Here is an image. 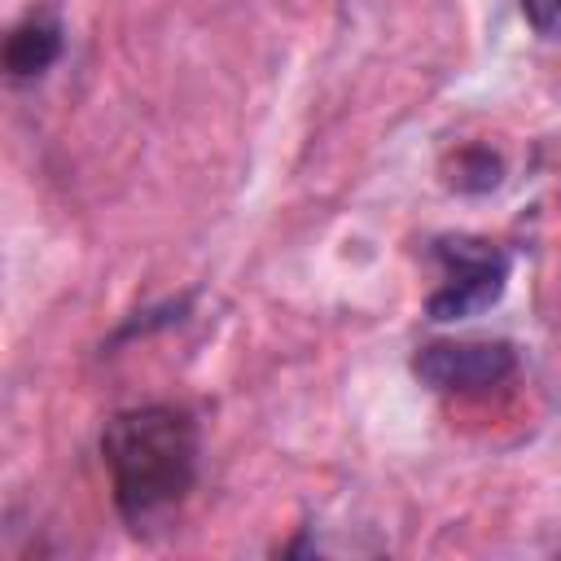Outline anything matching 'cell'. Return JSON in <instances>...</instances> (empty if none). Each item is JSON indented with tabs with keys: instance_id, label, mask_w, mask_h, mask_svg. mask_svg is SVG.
<instances>
[{
	"instance_id": "cell-4",
	"label": "cell",
	"mask_w": 561,
	"mask_h": 561,
	"mask_svg": "<svg viewBox=\"0 0 561 561\" xmlns=\"http://www.w3.org/2000/svg\"><path fill=\"white\" fill-rule=\"evenodd\" d=\"M61 22L39 13V18H26L9 31L4 39V70L13 83H26V79H39L57 57H61Z\"/></svg>"
},
{
	"instance_id": "cell-1",
	"label": "cell",
	"mask_w": 561,
	"mask_h": 561,
	"mask_svg": "<svg viewBox=\"0 0 561 561\" xmlns=\"http://www.w3.org/2000/svg\"><path fill=\"white\" fill-rule=\"evenodd\" d=\"M197 421L171 403L127 408L101 430V460L118 517L140 535L167 522L197 482Z\"/></svg>"
},
{
	"instance_id": "cell-3",
	"label": "cell",
	"mask_w": 561,
	"mask_h": 561,
	"mask_svg": "<svg viewBox=\"0 0 561 561\" xmlns=\"http://www.w3.org/2000/svg\"><path fill=\"white\" fill-rule=\"evenodd\" d=\"M412 373L430 390L478 394L517 373V351L508 342H425L412 355Z\"/></svg>"
},
{
	"instance_id": "cell-2",
	"label": "cell",
	"mask_w": 561,
	"mask_h": 561,
	"mask_svg": "<svg viewBox=\"0 0 561 561\" xmlns=\"http://www.w3.org/2000/svg\"><path fill=\"white\" fill-rule=\"evenodd\" d=\"M434 259L443 263V285L425 298L430 320H469L495 307L508 289L513 259L482 237H438Z\"/></svg>"
},
{
	"instance_id": "cell-5",
	"label": "cell",
	"mask_w": 561,
	"mask_h": 561,
	"mask_svg": "<svg viewBox=\"0 0 561 561\" xmlns=\"http://www.w3.org/2000/svg\"><path fill=\"white\" fill-rule=\"evenodd\" d=\"M522 13L535 26V35L561 39V0H522Z\"/></svg>"
}]
</instances>
